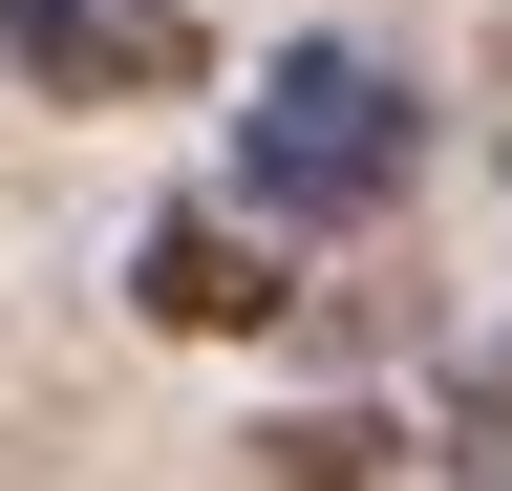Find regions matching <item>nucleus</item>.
Here are the masks:
<instances>
[{"mask_svg":"<svg viewBox=\"0 0 512 491\" xmlns=\"http://www.w3.org/2000/svg\"><path fill=\"white\" fill-rule=\"evenodd\" d=\"M406 171H427V86L384 43H278L256 65V107H235V214L256 235H363Z\"/></svg>","mask_w":512,"mask_h":491,"instance_id":"nucleus-1","label":"nucleus"},{"mask_svg":"<svg viewBox=\"0 0 512 491\" xmlns=\"http://www.w3.org/2000/svg\"><path fill=\"white\" fill-rule=\"evenodd\" d=\"M0 65L43 107H192L214 86V22L192 0H0Z\"/></svg>","mask_w":512,"mask_h":491,"instance_id":"nucleus-2","label":"nucleus"},{"mask_svg":"<svg viewBox=\"0 0 512 491\" xmlns=\"http://www.w3.org/2000/svg\"><path fill=\"white\" fill-rule=\"evenodd\" d=\"M278 257H256V214H150V321H192V342H235V321H278Z\"/></svg>","mask_w":512,"mask_h":491,"instance_id":"nucleus-3","label":"nucleus"},{"mask_svg":"<svg viewBox=\"0 0 512 491\" xmlns=\"http://www.w3.org/2000/svg\"><path fill=\"white\" fill-rule=\"evenodd\" d=\"M384 470V406H299V427H256V491H363Z\"/></svg>","mask_w":512,"mask_h":491,"instance_id":"nucleus-4","label":"nucleus"},{"mask_svg":"<svg viewBox=\"0 0 512 491\" xmlns=\"http://www.w3.org/2000/svg\"><path fill=\"white\" fill-rule=\"evenodd\" d=\"M448 491H512V342L448 363Z\"/></svg>","mask_w":512,"mask_h":491,"instance_id":"nucleus-5","label":"nucleus"}]
</instances>
